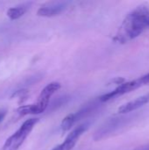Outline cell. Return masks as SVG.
I'll use <instances>...</instances> for the list:
<instances>
[{
    "label": "cell",
    "mask_w": 149,
    "mask_h": 150,
    "mask_svg": "<svg viewBox=\"0 0 149 150\" xmlns=\"http://www.w3.org/2000/svg\"><path fill=\"white\" fill-rule=\"evenodd\" d=\"M61 85L60 83L53 82L48 83L40 92L37 101L33 105H22L18 109V113L21 116L29 114H40L44 112L48 105L51 97L61 89Z\"/></svg>",
    "instance_id": "2"
},
{
    "label": "cell",
    "mask_w": 149,
    "mask_h": 150,
    "mask_svg": "<svg viewBox=\"0 0 149 150\" xmlns=\"http://www.w3.org/2000/svg\"><path fill=\"white\" fill-rule=\"evenodd\" d=\"M142 85L140 78L138 79H135V80H133V81H130V82H126V83H121L120 85H119L115 90H113L112 91H110L106 94H104L102 95L98 100L101 102V103H105V102H107L111 99H113L115 98H118V97H120L122 95H125V94H127L136 89H139L141 88Z\"/></svg>",
    "instance_id": "5"
},
{
    "label": "cell",
    "mask_w": 149,
    "mask_h": 150,
    "mask_svg": "<svg viewBox=\"0 0 149 150\" xmlns=\"http://www.w3.org/2000/svg\"><path fill=\"white\" fill-rule=\"evenodd\" d=\"M140 80L142 83V85H149V73L145 75V76H142L140 77Z\"/></svg>",
    "instance_id": "11"
},
{
    "label": "cell",
    "mask_w": 149,
    "mask_h": 150,
    "mask_svg": "<svg viewBox=\"0 0 149 150\" xmlns=\"http://www.w3.org/2000/svg\"><path fill=\"white\" fill-rule=\"evenodd\" d=\"M149 103V93L146 94V95H143L141 97H139L137 98L136 99L133 100V101H130L125 105H122L118 112L119 113H121V114H126V113H129V112H132L139 108H141V106L147 105Z\"/></svg>",
    "instance_id": "8"
},
{
    "label": "cell",
    "mask_w": 149,
    "mask_h": 150,
    "mask_svg": "<svg viewBox=\"0 0 149 150\" xmlns=\"http://www.w3.org/2000/svg\"><path fill=\"white\" fill-rule=\"evenodd\" d=\"M88 127H89V124L87 123L78 126L76 128H75L73 131H71L68 134V135L66 137L65 141L61 144L54 147L52 150H72L73 148L76 146L78 139L87 130Z\"/></svg>",
    "instance_id": "6"
},
{
    "label": "cell",
    "mask_w": 149,
    "mask_h": 150,
    "mask_svg": "<svg viewBox=\"0 0 149 150\" xmlns=\"http://www.w3.org/2000/svg\"><path fill=\"white\" fill-rule=\"evenodd\" d=\"M68 2H63V1L49 3L47 4L41 6L37 11V15L40 17H47V18L57 16L61 12H63L68 8Z\"/></svg>",
    "instance_id": "7"
},
{
    "label": "cell",
    "mask_w": 149,
    "mask_h": 150,
    "mask_svg": "<svg viewBox=\"0 0 149 150\" xmlns=\"http://www.w3.org/2000/svg\"><path fill=\"white\" fill-rule=\"evenodd\" d=\"M6 112H7L6 109H1L0 110V122H2L3 120L4 119V117L6 115Z\"/></svg>",
    "instance_id": "12"
},
{
    "label": "cell",
    "mask_w": 149,
    "mask_h": 150,
    "mask_svg": "<svg viewBox=\"0 0 149 150\" xmlns=\"http://www.w3.org/2000/svg\"><path fill=\"white\" fill-rule=\"evenodd\" d=\"M38 122L39 119L35 118L26 120L20 127L5 141L1 150H18Z\"/></svg>",
    "instance_id": "3"
},
{
    "label": "cell",
    "mask_w": 149,
    "mask_h": 150,
    "mask_svg": "<svg viewBox=\"0 0 149 150\" xmlns=\"http://www.w3.org/2000/svg\"><path fill=\"white\" fill-rule=\"evenodd\" d=\"M130 120L131 117H116L110 119L95 132L93 139L97 142L109 137L110 135L119 130L121 127L126 126Z\"/></svg>",
    "instance_id": "4"
},
{
    "label": "cell",
    "mask_w": 149,
    "mask_h": 150,
    "mask_svg": "<svg viewBox=\"0 0 149 150\" xmlns=\"http://www.w3.org/2000/svg\"><path fill=\"white\" fill-rule=\"evenodd\" d=\"M148 28H149V4L144 3L126 15L113 40L125 44L140 36Z\"/></svg>",
    "instance_id": "1"
},
{
    "label": "cell",
    "mask_w": 149,
    "mask_h": 150,
    "mask_svg": "<svg viewBox=\"0 0 149 150\" xmlns=\"http://www.w3.org/2000/svg\"><path fill=\"white\" fill-rule=\"evenodd\" d=\"M134 150H149V144L144 145V146H141V147H139V148L135 149Z\"/></svg>",
    "instance_id": "13"
},
{
    "label": "cell",
    "mask_w": 149,
    "mask_h": 150,
    "mask_svg": "<svg viewBox=\"0 0 149 150\" xmlns=\"http://www.w3.org/2000/svg\"><path fill=\"white\" fill-rule=\"evenodd\" d=\"M68 97H67V96H63V97H60V98H58L55 101H54L53 103H52V105H50V110H54V109H56V108H58V107H60V106H61V105H65L68 101Z\"/></svg>",
    "instance_id": "10"
},
{
    "label": "cell",
    "mask_w": 149,
    "mask_h": 150,
    "mask_svg": "<svg viewBox=\"0 0 149 150\" xmlns=\"http://www.w3.org/2000/svg\"><path fill=\"white\" fill-rule=\"evenodd\" d=\"M32 3H24L21 4H18L17 6L11 7L7 11V16L11 20H16L19 18H21L31 7Z\"/></svg>",
    "instance_id": "9"
}]
</instances>
